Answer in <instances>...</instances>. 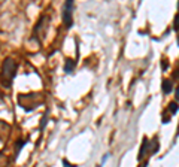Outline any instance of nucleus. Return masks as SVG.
Wrapping results in <instances>:
<instances>
[{"label": "nucleus", "instance_id": "nucleus-1", "mask_svg": "<svg viewBox=\"0 0 179 167\" xmlns=\"http://www.w3.org/2000/svg\"><path fill=\"white\" fill-rule=\"evenodd\" d=\"M17 70H18L17 61H14L12 58H6V60L3 61V66H2V81H3L5 87H11L12 81L17 76Z\"/></svg>", "mask_w": 179, "mask_h": 167}, {"label": "nucleus", "instance_id": "nucleus-2", "mask_svg": "<svg viewBox=\"0 0 179 167\" xmlns=\"http://www.w3.org/2000/svg\"><path fill=\"white\" fill-rule=\"evenodd\" d=\"M63 20H64V24H66V28L69 30L72 24H73V20H72V9H64L63 12Z\"/></svg>", "mask_w": 179, "mask_h": 167}, {"label": "nucleus", "instance_id": "nucleus-3", "mask_svg": "<svg viewBox=\"0 0 179 167\" xmlns=\"http://www.w3.org/2000/svg\"><path fill=\"white\" fill-rule=\"evenodd\" d=\"M75 66H76V61H73L72 58H67V60H66V63H64V73L70 75L72 72H73Z\"/></svg>", "mask_w": 179, "mask_h": 167}, {"label": "nucleus", "instance_id": "nucleus-4", "mask_svg": "<svg viewBox=\"0 0 179 167\" xmlns=\"http://www.w3.org/2000/svg\"><path fill=\"white\" fill-rule=\"evenodd\" d=\"M161 88H163V93H164V94H170L173 91L172 81H170V79H164V81H163V85H161Z\"/></svg>", "mask_w": 179, "mask_h": 167}, {"label": "nucleus", "instance_id": "nucleus-5", "mask_svg": "<svg viewBox=\"0 0 179 167\" xmlns=\"http://www.w3.org/2000/svg\"><path fill=\"white\" fill-rule=\"evenodd\" d=\"M146 148H148V139L145 137L143 142H142V148H140V152H139V155H138V160H142V158H143V155H145V151H146Z\"/></svg>", "mask_w": 179, "mask_h": 167}, {"label": "nucleus", "instance_id": "nucleus-6", "mask_svg": "<svg viewBox=\"0 0 179 167\" xmlns=\"http://www.w3.org/2000/svg\"><path fill=\"white\" fill-rule=\"evenodd\" d=\"M178 109H179V107H178V103H173V101H172V103L169 105V112H170L172 115H176V114H178Z\"/></svg>", "mask_w": 179, "mask_h": 167}, {"label": "nucleus", "instance_id": "nucleus-7", "mask_svg": "<svg viewBox=\"0 0 179 167\" xmlns=\"http://www.w3.org/2000/svg\"><path fill=\"white\" fill-rule=\"evenodd\" d=\"M157 151H158V139H157V137H154V139H152V149H151V152H149V154H155Z\"/></svg>", "mask_w": 179, "mask_h": 167}, {"label": "nucleus", "instance_id": "nucleus-8", "mask_svg": "<svg viewBox=\"0 0 179 167\" xmlns=\"http://www.w3.org/2000/svg\"><path fill=\"white\" fill-rule=\"evenodd\" d=\"M26 145V140H20V142H17V148H15V154L18 155L20 154V151L22 149V146Z\"/></svg>", "mask_w": 179, "mask_h": 167}, {"label": "nucleus", "instance_id": "nucleus-9", "mask_svg": "<svg viewBox=\"0 0 179 167\" xmlns=\"http://www.w3.org/2000/svg\"><path fill=\"white\" fill-rule=\"evenodd\" d=\"M48 115H49V111H46L45 112V115H43V118H42V122H41V130H43L45 128V125H46V120H48Z\"/></svg>", "mask_w": 179, "mask_h": 167}, {"label": "nucleus", "instance_id": "nucleus-10", "mask_svg": "<svg viewBox=\"0 0 179 167\" xmlns=\"http://www.w3.org/2000/svg\"><path fill=\"white\" fill-rule=\"evenodd\" d=\"M173 30L179 32V13L175 17V22H173Z\"/></svg>", "mask_w": 179, "mask_h": 167}, {"label": "nucleus", "instance_id": "nucleus-11", "mask_svg": "<svg viewBox=\"0 0 179 167\" xmlns=\"http://www.w3.org/2000/svg\"><path fill=\"white\" fill-rule=\"evenodd\" d=\"M63 166H64V167H76V166H72V164H69V161H67V160H63Z\"/></svg>", "mask_w": 179, "mask_h": 167}, {"label": "nucleus", "instance_id": "nucleus-12", "mask_svg": "<svg viewBox=\"0 0 179 167\" xmlns=\"http://www.w3.org/2000/svg\"><path fill=\"white\" fill-rule=\"evenodd\" d=\"M175 96H176V100L179 101V85L176 87V90H175Z\"/></svg>", "mask_w": 179, "mask_h": 167}, {"label": "nucleus", "instance_id": "nucleus-13", "mask_svg": "<svg viewBox=\"0 0 179 167\" xmlns=\"http://www.w3.org/2000/svg\"><path fill=\"white\" fill-rule=\"evenodd\" d=\"M161 67H163V70H166V69H167V67H169V64H167V61H163V66H161Z\"/></svg>", "mask_w": 179, "mask_h": 167}, {"label": "nucleus", "instance_id": "nucleus-14", "mask_svg": "<svg viewBox=\"0 0 179 167\" xmlns=\"http://www.w3.org/2000/svg\"><path fill=\"white\" fill-rule=\"evenodd\" d=\"M173 79L179 81V70H176V75H175V76H173Z\"/></svg>", "mask_w": 179, "mask_h": 167}, {"label": "nucleus", "instance_id": "nucleus-15", "mask_svg": "<svg viewBox=\"0 0 179 167\" xmlns=\"http://www.w3.org/2000/svg\"><path fill=\"white\" fill-rule=\"evenodd\" d=\"M146 166H148V161H145V163H143V164H142L140 167H146Z\"/></svg>", "mask_w": 179, "mask_h": 167}, {"label": "nucleus", "instance_id": "nucleus-16", "mask_svg": "<svg viewBox=\"0 0 179 167\" xmlns=\"http://www.w3.org/2000/svg\"><path fill=\"white\" fill-rule=\"evenodd\" d=\"M178 47H179V36H178Z\"/></svg>", "mask_w": 179, "mask_h": 167}, {"label": "nucleus", "instance_id": "nucleus-17", "mask_svg": "<svg viewBox=\"0 0 179 167\" xmlns=\"http://www.w3.org/2000/svg\"><path fill=\"white\" fill-rule=\"evenodd\" d=\"M178 11H179V3H178Z\"/></svg>", "mask_w": 179, "mask_h": 167}, {"label": "nucleus", "instance_id": "nucleus-18", "mask_svg": "<svg viewBox=\"0 0 179 167\" xmlns=\"http://www.w3.org/2000/svg\"><path fill=\"white\" fill-rule=\"evenodd\" d=\"M97 167H100V166H97Z\"/></svg>", "mask_w": 179, "mask_h": 167}]
</instances>
